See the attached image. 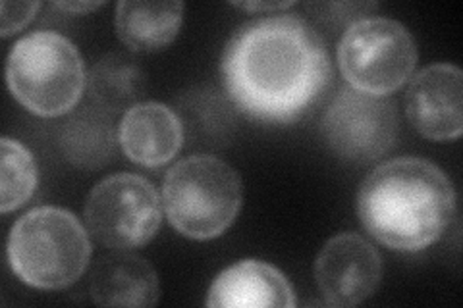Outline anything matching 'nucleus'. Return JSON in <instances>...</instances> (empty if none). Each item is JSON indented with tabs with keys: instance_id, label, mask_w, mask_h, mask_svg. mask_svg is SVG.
<instances>
[{
	"instance_id": "obj_1",
	"label": "nucleus",
	"mask_w": 463,
	"mask_h": 308,
	"mask_svg": "<svg viewBox=\"0 0 463 308\" xmlns=\"http://www.w3.org/2000/svg\"><path fill=\"white\" fill-rule=\"evenodd\" d=\"M221 71L243 114L288 124L326 89L332 64L321 33L299 14L280 12L243 23L226 42Z\"/></svg>"
},
{
	"instance_id": "obj_2",
	"label": "nucleus",
	"mask_w": 463,
	"mask_h": 308,
	"mask_svg": "<svg viewBox=\"0 0 463 308\" xmlns=\"http://www.w3.org/2000/svg\"><path fill=\"white\" fill-rule=\"evenodd\" d=\"M357 214L371 236L394 251L437 243L456 214V191L430 160L400 156L376 166L357 195Z\"/></svg>"
},
{
	"instance_id": "obj_3",
	"label": "nucleus",
	"mask_w": 463,
	"mask_h": 308,
	"mask_svg": "<svg viewBox=\"0 0 463 308\" xmlns=\"http://www.w3.org/2000/svg\"><path fill=\"white\" fill-rule=\"evenodd\" d=\"M90 260V231L66 209H32L10 229V268L24 284L35 289L70 287L83 275Z\"/></svg>"
},
{
	"instance_id": "obj_4",
	"label": "nucleus",
	"mask_w": 463,
	"mask_h": 308,
	"mask_svg": "<svg viewBox=\"0 0 463 308\" xmlns=\"http://www.w3.org/2000/svg\"><path fill=\"white\" fill-rule=\"evenodd\" d=\"M243 201L240 173L211 154L187 156L174 164L163 183V209L182 236L207 241L236 222Z\"/></svg>"
},
{
	"instance_id": "obj_5",
	"label": "nucleus",
	"mask_w": 463,
	"mask_h": 308,
	"mask_svg": "<svg viewBox=\"0 0 463 308\" xmlns=\"http://www.w3.org/2000/svg\"><path fill=\"white\" fill-rule=\"evenodd\" d=\"M85 64L80 49L56 32H33L12 47L6 83L12 97L41 118L74 110L85 89Z\"/></svg>"
},
{
	"instance_id": "obj_6",
	"label": "nucleus",
	"mask_w": 463,
	"mask_h": 308,
	"mask_svg": "<svg viewBox=\"0 0 463 308\" xmlns=\"http://www.w3.org/2000/svg\"><path fill=\"white\" fill-rule=\"evenodd\" d=\"M419 51L403 23L371 16L345 27L338 42V64L344 79L354 89L390 97L410 81Z\"/></svg>"
},
{
	"instance_id": "obj_7",
	"label": "nucleus",
	"mask_w": 463,
	"mask_h": 308,
	"mask_svg": "<svg viewBox=\"0 0 463 308\" xmlns=\"http://www.w3.org/2000/svg\"><path fill=\"white\" fill-rule=\"evenodd\" d=\"M85 228L110 248L147 245L163 222V199L139 173H112L100 180L85 201Z\"/></svg>"
},
{
	"instance_id": "obj_8",
	"label": "nucleus",
	"mask_w": 463,
	"mask_h": 308,
	"mask_svg": "<svg viewBox=\"0 0 463 308\" xmlns=\"http://www.w3.org/2000/svg\"><path fill=\"white\" fill-rule=\"evenodd\" d=\"M321 129L338 156L373 163L396 145L398 110L390 97L361 93L345 85L330 100Z\"/></svg>"
},
{
	"instance_id": "obj_9",
	"label": "nucleus",
	"mask_w": 463,
	"mask_h": 308,
	"mask_svg": "<svg viewBox=\"0 0 463 308\" xmlns=\"http://www.w3.org/2000/svg\"><path fill=\"white\" fill-rule=\"evenodd\" d=\"M315 280L328 306H357L383 280L381 253L359 233H338L318 253Z\"/></svg>"
},
{
	"instance_id": "obj_10",
	"label": "nucleus",
	"mask_w": 463,
	"mask_h": 308,
	"mask_svg": "<svg viewBox=\"0 0 463 308\" xmlns=\"http://www.w3.org/2000/svg\"><path fill=\"white\" fill-rule=\"evenodd\" d=\"M410 124L429 141H456L463 131V73L458 66L430 64L413 76L405 93Z\"/></svg>"
},
{
	"instance_id": "obj_11",
	"label": "nucleus",
	"mask_w": 463,
	"mask_h": 308,
	"mask_svg": "<svg viewBox=\"0 0 463 308\" xmlns=\"http://www.w3.org/2000/svg\"><path fill=\"white\" fill-rule=\"evenodd\" d=\"M118 143L132 163L145 168H161L180 153L184 124L180 116L163 102H137L122 116Z\"/></svg>"
},
{
	"instance_id": "obj_12",
	"label": "nucleus",
	"mask_w": 463,
	"mask_h": 308,
	"mask_svg": "<svg viewBox=\"0 0 463 308\" xmlns=\"http://www.w3.org/2000/svg\"><path fill=\"white\" fill-rule=\"evenodd\" d=\"M296 291L288 277L265 260H240L214 277L207 306L232 308H292Z\"/></svg>"
},
{
	"instance_id": "obj_13",
	"label": "nucleus",
	"mask_w": 463,
	"mask_h": 308,
	"mask_svg": "<svg viewBox=\"0 0 463 308\" xmlns=\"http://www.w3.org/2000/svg\"><path fill=\"white\" fill-rule=\"evenodd\" d=\"M90 287L91 299L100 306H155L161 297L155 268L122 248L97 260Z\"/></svg>"
},
{
	"instance_id": "obj_14",
	"label": "nucleus",
	"mask_w": 463,
	"mask_h": 308,
	"mask_svg": "<svg viewBox=\"0 0 463 308\" xmlns=\"http://www.w3.org/2000/svg\"><path fill=\"white\" fill-rule=\"evenodd\" d=\"M184 20V5L178 0H122L116 5V33L128 49L155 52L176 39Z\"/></svg>"
},
{
	"instance_id": "obj_15",
	"label": "nucleus",
	"mask_w": 463,
	"mask_h": 308,
	"mask_svg": "<svg viewBox=\"0 0 463 308\" xmlns=\"http://www.w3.org/2000/svg\"><path fill=\"white\" fill-rule=\"evenodd\" d=\"M143 93L145 73L126 56L109 54L90 71V95L99 110H128L137 105Z\"/></svg>"
},
{
	"instance_id": "obj_16",
	"label": "nucleus",
	"mask_w": 463,
	"mask_h": 308,
	"mask_svg": "<svg viewBox=\"0 0 463 308\" xmlns=\"http://www.w3.org/2000/svg\"><path fill=\"white\" fill-rule=\"evenodd\" d=\"M0 156H3V170H0V210L8 214L16 210L33 197L37 189V164L33 153L24 143L12 137L0 141Z\"/></svg>"
},
{
	"instance_id": "obj_17",
	"label": "nucleus",
	"mask_w": 463,
	"mask_h": 308,
	"mask_svg": "<svg viewBox=\"0 0 463 308\" xmlns=\"http://www.w3.org/2000/svg\"><path fill=\"white\" fill-rule=\"evenodd\" d=\"M68 124L64 135L66 156L80 166H99L107 163L114 151L110 124L107 126L97 114H93V118H74Z\"/></svg>"
},
{
	"instance_id": "obj_18",
	"label": "nucleus",
	"mask_w": 463,
	"mask_h": 308,
	"mask_svg": "<svg viewBox=\"0 0 463 308\" xmlns=\"http://www.w3.org/2000/svg\"><path fill=\"white\" fill-rule=\"evenodd\" d=\"M41 8V3H3L0 10H3V25H0V35L5 39L18 33L29 22L35 18L37 10Z\"/></svg>"
},
{
	"instance_id": "obj_19",
	"label": "nucleus",
	"mask_w": 463,
	"mask_h": 308,
	"mask_svg": "<svg viewBox=\"0 0 463 308\" xmlns=\"http://www.w3.org/2000/svg\"><path fill=\"white\" fill-rule=\"evenodd\" d=\"M236 8L245 10V12H263V14H280L288 8H292L294 3L292 0H284V3H279V0H274V3H232Z\"/></svg>"
},
{
	"instance_id": "obj_20",
	"label": "nucleus",
	"mask_w": 463,
	"mask_h": 308,
	"mask_svg": "<svg viewBox=\"0 0 463 308\" xmlns=\"http://www.w3.org/2000/svg\"><path fill=\"white\" fill-rule=\"evenodd\" d=\"M54 6L71 14H85V12H93L100 8L103 3H54Z\"/></svg>"
}]
</instances>
